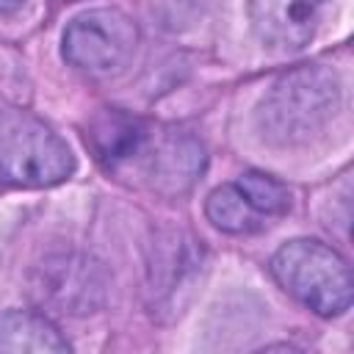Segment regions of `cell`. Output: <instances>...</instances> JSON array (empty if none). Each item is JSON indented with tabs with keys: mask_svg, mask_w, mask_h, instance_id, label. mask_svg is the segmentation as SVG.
I'll return each instance as SVG.
<instances>
[{
	"mask_svg": "<svg viewBox=\"0 0 354 354\" xmlns=\"http://www.w3.org/2000/svg\"><path fill=\"white\" fill-rule=\"evenodd\" d=\"M340 105V80L324 64L285 72L260 100L257 127L268 144L296 147L321 133Z\"/></svg>",
	"mask_w": 354,
	"mask_h": 354,
	"instance_id": "obj_1",
	"label": "cell"
},
{
	"mask_svg": "<svg viewBox=\"0 0 354 354\" xmlns=\"http://www.w3.org/2000/svg\"><path fill=\"white\" fill-rule=\"evenodd\" d=\"M271 274L282 290L321 318L343 315L354 299V279L346 257L324 241L293 238L271 257Z\"/></svg>",
	"mask_w": 354,
	"mask_h": 354,
	"instance_id": "obj_2",
	"label": "cell"
},
{
	"mask_svg": "<svg viewBox=\"0 0 354 354\" xmlns=\"http://www.w3.org/2000/svg\"><path fill=\"white\" fill-rule=\"evenodd\" d=\"M69 144L28 111H0V180L17 188H50L75 174Z\"/></svg>",
	"mask_w": 354,
	"mask_h": 354,
	"instance_id": "obj_3",
	"label": "cell"
},
{
	"mask_svg": "<svg viewBox=\"0 0 354 354\" xmlns=\"http://www.w3.org/2000/svg\"><path fill=\"white\" fill-rule=\"evenodd\" d=\"M138 39L136 19L122 8H88L66 22L61 53L69 66L94 77H108L133 61Z\"/></svg>",
	"mask_w": 354,
	"mask_h": 354,
	"instance_id": "obj_4",
	"label": "cell"
},
{
	"mask_svg": "<svg viewBox=\"0 0 354 354\" xmlns=\"http://www.w3.org/2000/svg\"><path fill=\"white\" fill-rule=\"evenodd\" d=\"M141 177L144 185L163 196L185 194L205 171V147L191 136L180 130H149L147 144L141 147L138 158L124 174Z\"/></svg>",
	"mask_w": 354,
	"mask_h": 354,
	"instance_id": "obj_5",
	"label": "cell"
},
{
	"mask_svg": "<svg viewBox=\"0 0 354 354\" xmlns=\"http://www.w3.org/2000/svg\"><path fill=\"white\" fill-rule=\"evenodd\" d=\"M329 14V0H249V19L257 39L279 53L307 47Z\"/></svg>",
	"mask_w": 354,
	"mask_h": 354,
	"instance_id": "obj_6",
	"label": "cell"
},
{
	"mask_svg": "<svg viewBox=\"0 0 354 354\" xmlns=\"http://www.w3.org/2000/svg\"><path fill=\"white\" fill-rule=\"evenodd\" d=\"M149 130L152 127L138 116L119 108H100L86 124V144L105 169L124 174L147 144Z\"/></svg>",
	"mask_w": 354,
	"mask_h": 354,
	"instance_id": "obj_7",
	"label": "cell"
},
{
	"mask_svg": "<svg viewBox=\"0 0 354 354\" xmlns=\"http://www.w3.org/2000/svg\"><path fill=\"white\" fill-rule=\"evenodd\" d=\"M69 348V340L50 318L30 310L0 313V354H64Z\"/></svg>",
	"mask_w": 354,
	"mask_h": 354,
	"instance_id": "obj_8",
	"label": "cell"
},
{
	"mask_svg": "<svg viewBox=\"0 0 354 354\" xmlns=\"http://www.w3.org/2000/svg\"><path fill=\"white\" fill-rule=\"evenodd\" d=\"M205 216L216 230L230 232V235H249V232L263 230L266 224V218L246 202V196L241 194L235 183H224L207 194Z\"/></svg>",
	"mask_w": 354,
	"mask_h": 354,
	"instance_id": "obj_9",
	"label": "cell"
},
{
	"mask_svg": "<svg viewBox=\"0 0 354 354\" xmlns=\"http://www.w3.org/2000/svg\"><path fill=\"white\" fill-rule=\"evenodd\" d=\"M235 185L241 188V194L246 196V202L263 218L285 216L288 207H290V191L279 180H274L271 174H266V171H246V174L238 177Z\"/></svg>",
	"mask_w": 354,
	"mask_h": 354,
	"instance_id": "obj_10",
	"label": "cell"
},
{
	"mask_svg": "<svg viewBox=\"0 0 354 354\" xmlns=\"http://www.w3.org/2000/svg\"><path fill=\"white\" fill-rule=\"evenodd\" d=\"M22 6H25V0H0V14H14Z\"/></svg>",
	"mask_w": 354,
	"mask_h": 354,
	"instance_id": "obj_11",
	"label": "cell"
}]
</instances>
